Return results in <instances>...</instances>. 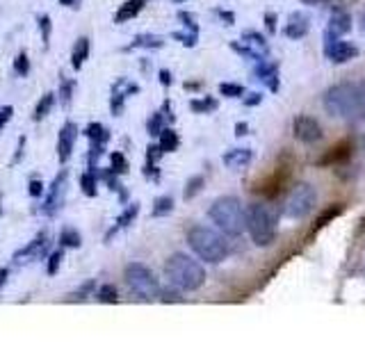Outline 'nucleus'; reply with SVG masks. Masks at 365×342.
Masks as SVG:
<instances>
[{"label":"nucleus","mask_w":365,"mask_h":342,"mask_svg":"<svg viewBox=\"0 0 365 342\" xmlns=\"http://www.w3.org/2000/svg\"><path fill=\"white\" fill-rule=\"evenodd\" d=\"M128 160H125V155L121 151H114L110 153V169L114 171L117 176H123V174H128Z\"/></svg>","instance_id":"nucleus-35"},{"label":"nucleus","mask_w":365,"mask_h":342,"mask_svg":"<svg viewBox=\"0 0 365 342\" xmlns=\"http://www.w3.org/2000/svg\"><path fill=\"white\" fill-rule=\"evenodd\" d=\"M363 30H365V16H363Z\"/></svg>","instance_id":"nucleus-60"},{"label":"nucleus","mask_w":365,"mask_h":342,"mask_svg":"<svg viewBox=\"0 0 365 342\" xmlns=\"http://www.w3.org/2000/svg\"><path fill=\"white\" fill-rule=\"evenodd\" d=\"M304 5H315V7H338L340 0H302Z\"/></svg>","instance_id":"nucleus-47"},{"label":"nucleus","mask_w":365,"mask_h":342,"mask_svg":"<svg viewBox=\"0 0 365 342\" xmlns=\"http://www.w3.org/2000/svg\"><path fill=\"white\" fill-rule=\"evenodd\" d=\"M7 276H9V267H3V269H0V292H3V288H5Z\"/></svg>","instance_id":"nucleus-55"},{"label":"nucleus","mask_w":365,"mask_h":342,"mask_svg":"<svg viewBox=\"0 0 365 342\" xmlns=\"http://www.w3.org/2000/svg\"><path fill=\"white\" fill-rule=\"evenodd\" d=\"M60 5H64V7H78V0H60Z\"/></svg>","instance_id":"nucleus-57"},{"label":"nucleus","mask_w":365,"mask_h":342,"mask_svg":"<svg viewBox=\"0 0 365 342\" xmlns=\"http://www.w3.org/2000/svg\"><path fill=\"white\" fill-rule=\"evenodd\" d=\"M220 94L226 98H242L245 96V87L237 83H222L220 85Z\"/></svg>","instance_id":"nucleus-42"},{"label":"nucleus","mask_w":365,"mask_h":342,"mask_svg":"<svg viewBox=\"0 0 365 342\" xmlns=\"http://www.w3.org/2000/svg\"><path fill=\"white\" fill-rule=\"evenodd\" d=\"M349 30H351V19H349V14H347L345 9H338L336 7V11L329 19V26L324 30V39H329V37H342V34H347Z\"/></svg>","instance_id":"nucleus-17"},{"label":"nucleus","mask_w":365,"mask_h":342,"mask_svg":"<svg viewBox=\"0 0 365 342\" xmlns=\"http://www.w3.org/2000/svg\"><path fill=\"white\" fill-rule=\"evenodd\" d=\"M217 16L224 19V26H233V21H235V16L231 14V11H224V9H217Z\"/></svg>","instance_id":"nucleus-53"},{"label":"nucleus","mask_w":365,"mask_h":342,"mask_svg":"<svg viewBox=\"0 0 365 342\" xmlns=\"http://www.w3.org/2000/svg\"><path fill=\"white\" fill-rule=\"evenodd\" d=\"M28 194L32 199H39L41 194H43V182L39 180V178H32L30 182H28Z\"/></svg>","instance_id":"nucleus-46"},{"label":"nucleus","mask_w":365,"mask_h":342,"mask_svg":"<svg viewBox=\"0 0 365 342\" xmlns=\"http://www.w3.org/2000/svg\"><path fill=\"white\" fill-rule=\"evenodd\" d=\"M146 3H148V0H125V3L117 11H114V23H117V26H121V23L135 19L146 7Z\"/></svg>","instance_id":"nucleus-20"},{"label":"nucleus","mask_w":365,"mask_h":342,"mask_svg":"<svg viewBox=\"0 0 365 342\" xmlns=\"http://www.w3.org/2000/svg\"><path fill=\"white\" fill-rule=\"evenodd\" d=\"M80 244H83V235H80L78 228L64 226L60 231V247L62 249H78Z\"/></svg>","instance_id":"nucleus-27"},{"label":"nucleus","mask_w":365,"mask_h":342,"mask_svg":"<svg viewBox=\"0 0 365 342\" xmlns=\"http://www.w3.org/2000/svg\"><path fill=\"white\" fill-rule=\"evenodd\" d=\"M171 39L180 41L182 46H187V48H194V46H197V39H199V32H190V30L174 32V34H171Z\"/></svg>","instance_id":"nucleus-43"},{"label":"nucleus","mask_w":365,"mask_h":342,"mask_svg":"<svg viewBox=\"0 0 365 342\" xmlns=\"http://www.w3.org/2000/svg\"><path fill=\"white\" fill-rule=\"evenodd\" d=\"M140 91V87H137L135 83H128L125 78L117 80V83L112 85V91H110V112L112 117H121L123 112V105H125V98H128L130 94H137Z\"/></svg>","instance_id":"nucleus-14"},{"label":"nucleus","mask_w":365,"mask_h":342,"mask_svg":"<svg viewBox=\"0 0 365 342\" xmlns=\"http://www.w3.org/2000/svg\"><path fill=\"white\" fill-rule=\"evenodd\" d=\"M60 98H62V105L68 108L71 105V100H73V89H76V80H68L64 76H60Z\"/></svg>","instance_id":"nucleus-37"},{"label":"nucleus","mask_w":365,"mask_h":342,"mask_svg":"<svg viewBox=\"0 0 365 342\" xmlns=\"http://www.w3.org/2000/svg\"><path fill=\"white\" fill-rule=\"evenodd\" d=\"M94 285H96V281H87V285L83 283L80 288L71 294V301H83V299H87V296L91 294V290H94Z\"/></svg>","instance_id":"nucleus-44"},{"label":"nucleus","mask_w":365,"mask_h":342,"mask_svg":"<svg viewBox=\"0 0 365 342\" xmlns=\"http://www.w3.org/2000/svg\"><path fill=\"white\" fill-rule=\"evenodd\" d=\"M0 214H3V194H0Z\"/></svg>","instance_id":"nucleus-58"},{"label":"nucleus","mask_w":365,"mask_h":342,"mask_svg":"<svg viewBox=\"0 0 365 342\" xmlns=\"http://www.w3.org/2000/svg\"><path fill=\"white\" fill-rule=\"evenodd\" d=\"M123 281L128 285V290L133 296L142 301H158L160 294V283L155 279V274L148 269L142 262H128L123 269Z\"/></svg>","instance_id":"nucleus-6"},{"label":"nucleus","mask_w":365,"mask_h":342,"mask_svg":"<svg viewBox=\"0 0 365 342\" xmlns=\"http://www.w3.org/2000/svg\"><path fill=\"white\" fill-rule=\"evenodd\" d=\"M174 121H176V114L171 112V100L165 98V100H163V105H160V108L151 114V117H148V121H146V133L155 140V137L160 135V130H163L165 125H171Z\"/></svg>","instance_id":"nucleus-15"},{"label":"nucleus","mask_w":365,"mask_h":342,"mask_svg":"<svg viewBox=\"0 0 365 342\" xmlns=\"http://www.w3.org/2000/svg\"><path fill=\"white\" fill-rule=\"evenodd\" d=\"M311 30V21L304 14V11H292L290 19H288V28H285V34L290 39H302Z\"/></svg>","instance_id":"nucleus-19"},{"label":"nucleus","mask_w":365,"mask_h":342,"mask_svg":"<svg viewBox=\"0 0 365 342\" xmlns=\"http://www.w3.org/2000/svg\"><path fill=\"white\" fill-rule=\"evenodd\" d=\"M190 110L197 114H208L212 110H217V100L212 96H203V98H192L190 100Z\"/></svg>","instance_id":"nucleus-33"},{"label":"nucleus","mask_w":365,"mask_h":342,"mask_svg":"<svg viewBox=\"0 0 365 342\" xmlns=\"http://www.w3.org/2000/svg\"><path fill=\"white\" fill-rule=\"evenodd\" d=\"M224 165L231 169V171H242L251 165V160H254V151L251 148H231V151L224 153Z\"/></svg>","instance_id":"nucleus-18"},{"label":"nucleus","mask_w":365,"mask_h":342,"mask_svg":"<svg viewBox=\"0 0 365 342\" xmlns=\"http://www.w3.org/2000/svg\"><path fill=\"white\" fill-rule=\"evenodd\" d=\"M231 51L247 57V60L260 62V60H267L269 57V43L260 32L247 30V32H242V39L231 43Z\"/></svg>","instance_id":"nucleus-8"},{"label":"nucleus","mask_w":365,"mask_h":342,"mask_svg":"<svg viewBox=\"0 0 365 342\" xmlns=\"http://www.w3.org/2000/svg\"><path fill=\"white\" fill-rule=\"evenodd\" d=\"M265 28L269 30V32H277V14H265Z\"/></svg>","instance_id":"nucleus-52"},{"label":"nucleus","mask_w":365,"mask_h":342,"mask_svg":"<svg viewBox=\"0 0 365 342\" xmlns=\"http://www.w3.org/2000/svg\"><path fill=\"white\" fill-rule=\"evenodd\" d=\"M359 83H340L324 91V110L336 119H359Z\"/></svg>","instance_id":"nucleus-4"},{"label":"nucleus","mask_w":365,"mask_h":342,"mask_svg":"<svg viewBox=\"0 0 365 342\" xmlns=\"http://www.w3.org/2000/svg\"><path fill=\"white\" fill-rule=\"evenodd\" d=\"M256 78L260 80L262 85H265L269 91H279V66L267 60H260L256 62V68H254Z\"/></svg>","instance_id":"nucleus-16"},{"label":"nucleus","mask_w":365,"mask_h":342,"mask_svg":"<svg viewBox=\"0 0 365 342\" xmlns=\"http://www.w3.org/2000/svg\"><path fill=\"white\" fill-rule=\"evenodd\" d=\"M48 254H51V235H48V231H41L32 242H28L23 249L16 251L14 260L21 265V262H28V260H41Z\"/></svg>","instance_id":"nucleus-11"},{"label":"nucleus","mask_w":365,"mask_h":342,"mask_svg":"<svg viewBox=\"0 0 365 342\" xmlns=\"http://www.w3.org/2000/svg\"><path fill=\"white\" fill-rule=\"evenodd\" d=\"M208 217L226 237H240L247 231V208L237 197H220L212 201Z\"/></svg>","instance_id":"nucleus-3"},{"label":"nucleus","mask_w":365,"mask_h":342,"mask_svg":"<svg viewBox=\"0 0 365 342\" xmlns=\"http://www.w3.org/2000/svg\"><path fill=\"white\" fill-rule=\"evenodd\" d=\"M158 301H163V304H182V301H185V296H182V290H178L176 285L169 283V288H160Z\"/></svg>","instance_id":"nucleus-32"},{"label":"nucleus","mask_w":365,"mask_h":342,"mask_svg":"<svg viewBox=\"0 0 365 342\" xmlns=\"http://www.w3.org/2000/svg\"><path fill=\"white\" fill-rule=\"evenodd\" d=\"M62 258H64V249L62 247L48 254V265H46V274H48V276H55V274H57V269H60V265H62Z\"/></svg>","instance_id":"nucleus-40"},{"label":"nucleus","mask_w":365,"mask_h":342,"mask_svg":"<svg viewBox=\"0 0 365 342\" xmlns=\"http://www.w3.org/2000/svg\"><path fill=\"white\" fill-rule=\"evenodd\" d=\"M260 100H262V96L258 94V91H254V94H249V98H245V105L247 108H254V105H258Z\"/></svg>","instance_id":"nucleus-54"},{"label":"nucleus","mask_w":365,"mask_h":342,"mask_svg":"<svg viewBox=\"0 0 365 342\" xmlns=\"http://www.w3.org/2000/svg\"><path fill=\"white\" fill-rule=\"evenodd\" d=\"M80 190H83L85 197L94 199L98 194V169H85L83 176H80Z\"/></svg>","instance_id":"nucleus-25"},{"label":"nucleus","mask_w":365,"mask_h":342,"mask_svg":"<svg viewBox=\"0 0 365 342\" xmlns=\"http://www.w3.org/2000/svg\"><path fill=\"white\" fill-rule=\"evenodd\" d=\"M324 57L334 64H345L359 57V48L349 41H342L340 37L324 39Z\"/></svg>","instance_id":"nucleus-10"},{"label":"nucleus","mask_w":365,"mask_h":342,"mask_svg":"<svg viewBox=\"0 0 365 342\" xmlns=\"http://www.w3.org/2000/svg\"><path fill=\"white\" fill-rule=\"evenodd\" d=\"M85 137H87L89 142H103V144H108L110 142V130L103 123L94 121V123H89L87 128H85Z\"/></svg>","instance_id":"nucleus-29"},{"label":"nucleus","mask_w":365,"mask_h":342,"mask_svg":"<svg viewBox=\"0 0 365 342\" xmlns=\"http://www.w3.org/2000/svg\"><path fill=\"white\" fill-rule=\"evenodd\" d=\"M292 130H294V137L302 144H317L324 137L319 121L313 119V117H308V114H299V117L294 119Z\"/></svg>","instance_id":"nucleus-12"},{"label":"nucleus","mask_w":365,"mask_h":342,"mask_svg":"<svg viewBox=\"0 0 365 342\" xmlns=\"http://www.w3.org/2000/svg\"><path fill=\"white\" fill-rule=\"evenodd\" d=\"M39 23V32H41V43H43V48H48L51 46V34H53V23H51V16L48 14H41L37 19Z\"/></svg>","instance_id":"nucleus-39"},{"label":"nucleus","mask_w":365,"mask_h":342,"mask_svg":"<svg viewBox=\"0 0 365 342\" xmlns=\"http://www.w3.org/2000/svg\"><path fill=\"white\" fill-rule=\"evenodd\" d=\"M203 185H205V178L201 176V174H197V176H192L190 180H187V185H185V190H182V199L185 201H192L197 194L203 190Z\"/></svg>","instance_id":"nucleus-34"},{"label":"nucleus","mask_w":365,"mask_h":342,"mask_svg":"<svg viewBox=\"0 0 365 342\" xmlns=\"http://www.w3.org/2000/svg\"><path fill=\"white\" fill-rule=\"evenodd\" d=\"M158 80H160V85H163L165 89H169L171 83H174V80H171V71H167V68H160V71H158Z\"/></svg>","instance_id":"nucleus-48"},{"label":"nucleus","mask_w":365,"mask_h":342,"mask_svg":"<svg viewBox=\"0 0 365 342\" xmlns=\"http://www.w3.org/2000/svg\"><path fill=\"white\" fill-rule=\"evenodd\" d=\"M174 3H176V5H180V3H187V0H174Z\"/></svg>","instance_id":"nucleus-59"},{"label":"nucleus","mask_w":365,"mask_h":342,"mask_svg":"<svg viewBox=\"0 0 365 342\" xmlns=\"http://www.w3.org/2000/svg\"><path fill=\"white\" fill-rule=\"evenodd\" d=\"M178 21H182V28L190 30V32H199V26H197V19H194L190 11H178Z\"/></svg>","instance_id":"nucleus-45"},{"label":"nucleus","mask_w":365,"mask_h":342,"mask_svg":"<svg viewBox=\"0 0 365 342\" xmlns=\"http://www.w3.org/2000/svg\"><path fill=\"white\" fill-rule=\"evenodd\" d=\"M338 214H342V205L340 203H336V205H331L329 210H324L322 214L317 217V222H315V231H319V228H324L327 224H331L336 219Z\"/></svg>","instance_id":"nucleus-38"},{"label":"nucleus","mask_w":365,"mask_h":342,"mask_svg":"<svg viewBox=\"0 0 365 342\" xmlns=\"http://www.w3.org/2000/svg\"><path fill=\"white\" fill-rule=\"evenodd\" d=\"M23 151H26V137H19V146H16V155L11 157V165H19L21 157H23Z\"/></svg>","instance_id":"nucleus-50"},{"label":"nucleus","mask_w":365,"mask_h":342,"mask_svg":"<svg viewBox=\"0 0 365 342\" xmlns=\"http://www.w3.org/2000/svg\"><path fill=\"white\" fill-rule=\"evenodd\" d=\"M247 231L256 247H269L277 239V214L267 203H251L247 208Z\"/></svg>","instance_id":"nucleus-5"},{"label":"nucleus","mask_w":365,"mask_h":342,"mask_svg":"<svg viewBox=\"0 0 365 342\" xmlns=\"http://www.w3.org/2000/svg\"><path fill=\"white\" fill-rule=\"evenodd\" d=\"M140 214V205L137 203H128V208H125L119 217H117V222H114V228L108 233V237L106 239H110L114 233H119V231H123V228H128L133 222H135V217Z\"/></svg>","instance_id":"nucleus-24"},{"label":"nucleus","mask_w":365,"mask_h":342,"mask_svg":"<svg viewBox=\"0 0 365 342\" xmlns=\"http://www.w3.org/2000/svg\"><path fill=\"white\" fill-rule=\"evenodd\" d=\"M187 244L203 262H210V265H220L231 254L226 235L208 226H192L187 231Z\"/></svg>","instance_id":"nucleus-1"},{"label":"nucleus","mask_w":365,"mask_h":342,"mask_svg":"<svg viewBox=\"0 0 365 342\" xmlns=\"http://www.w3.org/2000/svg\"><path fill=\"white\" fill-rule=\"evenodd\" d=\"M96 299L101 304H119V290H117V285H112V283H103L98 292H96Z\"/></svg>","instance_id":"nucleus-31"},{"label":"nucleus","mask_w":365,"mask_h":342,"mask_svg":"<svg viewBox=\"0 0 365 342\" xmlns=\"http://www.w3.org/2000/svg\"><path fill=\"white\" fill-rule=\"evenodd\" d=\"M66 178H68V171L62 169L60 174L53 178V182L46 190V197H43V205H41V214L46 217H57L64 205V197H66Z\"/></svg>","instance_id":"nucleus-9"},{"label":"nucleus","mask_w":365,"mask_h":342,"mask_svg":"<svg viewBox=\"0 0 365 342\" xmlns=\"http://www.w3.org/2000/svg\"><path fill=\"white\" fill-rule=\"evenodd\" d=\"M78 125L73 121H66L62 128H60V135H57V160H60V165L64 167L68 160L73 155V148H76V140H78Z\"/></svg>","instance_id":"nucleus-13"},{"label":"nucleus","mask_w":365,"mask_h":342,"mask_svg":"<svg viewBox=\"0 0 365 342\" xmlns=\"http://www.w3.org/2000/svg\"><path fill=\"white\" fill-rule=\"evenodd\" d=\"M55 98H57V94H53V91H48V94H43L41 98H39V103H37V108H34V121H43L46 117H48V112L53 110V105H55Z\"/></svg>","instance_id":"nucleus-28"},{"label":"nucleus","mask_w":365,"mask_h":342,"mask_svg":"<svg viewBox=\"0 0 365 342\" xmlns=\"http://www.w3.org/2000/svg\"><path fill=\"white\" fill-rule=\"evenodd\" d=\"M247 130H249V125H247L245 121H240V123L235 125V135H237V137H245Z\"/></svg>","instance_id":"nucleus-56"},{"label":"nucleus","mask_w":365,"mask_h":342,"mask_svg":"<svg viewBox=\"0 0 365 342\" xmlns=\"http://www.w3.org/2000/svg\"><path fill=\"white\" fill-rule=\"evenodd\" d=\"M174 199L169 197V194H165V197H158L155 201H153V210H151V217H167V214H171L174 212Z\"/></svg>","instance_id":"nucleus-30"},{"label":"nucleus","mask_w":365,"mask_h":342,"mask_svg":"<svg viewBox=\"0 0 365 342\" xmlns=\"http://www.w3.org/2000/svg\"><path fill=\"white\" fill-rule=\"evenodd\" d=\"M317 203V190L311 182H297L292 190L288 192L283 203V214L288 219H304V217L311 214V210Z\"/></svg>","instance_id":"nucleus-7"},{"label":"nucleus","mask_w":365,"mask_h":342,"mask_svg":"<svg viewBox=\"0 0 365 342\" xmlns=\"http://www.w3.org/2000/svg\"><path fill=\"white\" fill-rule=\"evenodd\" d=\"M11 114H14V108H11V105L0 110V130H5V123L11 119Z\"/></svg>","instance_id":"nucleus-49"},{"label":"nucleus","mask_w":365,"mask_h":342,"mask_svg":"<svg viewBox=\"0 0 365 342\" xmlns=\"http://www.w3.org/2000/svg\"><path fill=\"white\" fill-rule=\"evenodd\" d=\"M165 276L182 292H197L205 283V269L187 254H171L165 262Z\"/></svg>","instance_id":"nucleus-2"},{"label":"nucleus","mask_w":365,"mask_h":342,"mask_svg":"<svg viewBox=\"0 0 365 342\" xmlns=\"http://www.w3.org/2000/svg\"><path fill=\"white\" fill-rule=\"evenodd\" d=\"M347 157H349V144H340L331 153H327L319 165H336V162H340V160H347Z\"/></svg>","instance_id":"nucleus-36"},{"label":"nucleus","mask_w":365,"mask_h":342,"mask_svg":"<svg viewBox=\"0 0 365 342\" xmlns=\"http://www.w3.org/2000/svg\"><path fill=\"white\" fill-rule=\"evenodd\" d=\"M160 148L158 144H148L146 148V160H144V176L148 180H160V165H158V160H160Z\"/></svg>","instance_id":"nucleus-22"},{"label":"nucleus","mask_w":365,"mask_h":342,"mask_svg":"<svg viewBox=\"0 0 365 342\" xmlns=\"http://www.w3.org/2000/svg\"><path fill=\"white\" fill-rule=\"evenodd\" d=\"M11 68H14V73H16L19 78L30 76V57H28V53H19V55H16V60H14V64H11Z\"/></svg>","instance_id":"nucleus-41"},{"label":"nucleus","mask_w":365,"mask_h":342,"mask_svg":"<svg viewBox=\"0 0 365 342\" xmlns=\"http://www.w3.org/2000/svg\"><path fill=\"white\" fill-rule=\"evenodd\" d=\"M155 140H158L155 144L160 148V153H174V151H178V146H180V137H178V133L174 128H171V125H165Z\"/></svg>","instance_id":"nucleus-21"},{"label":"nucleus","mask_w":365,"mask_h":342,"mask_svg":"<svg viewBox=\"0 0 365 342\" xmlns=\"http://www.w3.org/2000/svg\"><path fill=\"white\" fill-rule=\"evenodd\" d=\"M361 100H359V119H365V83H359Z\"/></svg>","instance_id":"nucleus-51"},{"label":"nucleus","mask_w":365,"mask_h":342,"mask_svg":"<svg viewBox=\"0 0 365 342\" xmlns=\"http://www.w3.org/2000/svg\"><path fill=\"white\" fill-rule=\"evenodd\" d=\"M165 46V39L160 34H151V32H144V34H137L135 41L130 43V48H148V51H158Z\"/></svg>","instance_id":"nucleus-26"},{"label":"nucleus","mask_w":365,"mask_h":342,"mask_svg":"<svg viewBox=\"0 0 365 342\" xmlns=\"http://www.w3.org/2000/svg\"><path fill=\"white\" fill-rule=\"evenodd\" d=\"M89 48H91V43L87 37H78L76 43H73V51H71V66H73V71H83V66L87 62V57H89Z\"/></svg>","instance_id":"nucleus-23"}]
</instances>
